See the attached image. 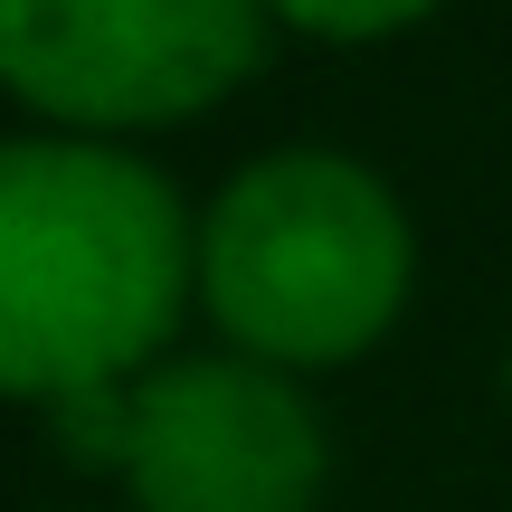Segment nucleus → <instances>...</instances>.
Segmentation results:
<instances>
[{
    "label": "nucleus",
    "instance_id": "39448f33",
    "mask_svg": "<svg viewBox=\"0 0 512 512\" xmlns=\"http://www.w3.org/2000/svg\"><path fill=\"white\" fill-rule=\"evenodd\" d=\"M275 29L323 38V48H380V38H408L446 10V0H266Z\"/></svg>",
    "mask_w": 512,
    "mask_h": 512
},
{
    "label": "nucleus",
    "instance_id": "20e7f679",
    "mask_svg": "<svg viewBox=\"0 0 512 512\" xmlns=\"http://www.w3.org/2000/svg\"><path fill=\"white\" fill-rule=\"evenodd\" d=\"M133 512H313L332 484V427L304 380L247 351H162L124 389L114 446Z\"/></svg>",
    "mask_w": 512,
    "mask_h": 512
},
{
    "label": "nucleus",
    "instance_id": "f257e3e1",
    "mask_svg": "<svg viewBox=\"0 0 512 512\" xmlns=\"http://www.w3.org/2000/svg\"><path fill=\"white\" fill-rule=\"evenodd\" d=\"M200 304V209L95 133H0V399L133 389Z\"/></svg>",
    "mask_w": 512,
    "mask_h": 512
},
{
    "label": "nucleus",
    "instance_id": "7ed1b4c3",
    "mask_svg": "<svg viewBox=\"0 0 512 512\" xmlns=\"http://www.w3.org/2000/svg\"><path fill=\"white\" fill-rule=\"evenodd\" d=\"M266 0H0V95L38 133H171L266 67Z\"/></svg>",
    "mask_w": 512,
    "mask_h": 512
},
{
    "label": "nucleus",
    "instance_id": "f03ea898",
    "mask_svg": "<svg viewBox=\"0 0 512 512\" xmlns=\"http://www.w3.org/2000/svg\"><path fill=\"white\" fill-rule=\"evenodd\" d=\"M418 294L408 200L332 143L256 152L200 209V313L275 370H342L399 332Z\"/></svg>",
    "mask_w": 512,
    "mask_h": 512
}]
</instances>
